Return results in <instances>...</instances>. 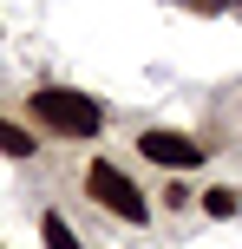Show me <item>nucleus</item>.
I'll use <instances>...</instances> for the list:
<instances>
[{"label":"nucleus","instance_id":"3","mask_svg":"<svg viewBox=\"0 0 242 249\" xmlns=\"http://www.w3.org/2000/svg\"><path fill=\"white\" fill-rule=\"evenodd\" d=\"M138 158L164 164V171H196V164L210 158V144H196V138H183V131H164V124H151V131H138Z\"/></svg>","mask_w":242,"mask_h":249},{"label":"nucleus","instance_id":"2","mask_svg":"<svg viewBox=\"0 0 242 249\" xmlns=\"http://www.w3.org/2000/svg\"><path fill=\"white\" fill-rule=\"evenodd\" d=\"M85 190H92V203H98V210H112V216H118V223H131V230L151 223V203H144V190L131 184V177L118 171L112 158H92V164H85Z\"/></svg>","mask_w":242,"mask_h":249},{"label":"nucleus","instance_id":"5","mask_svg":"<svg viewBox=\"0 0 242 249\" xmlns=\"http://www.w3.org/2000/svg\"><path fill=\"white\" fill-rule=\"evenodd\" d=\"M39 236H46V249H85V243L72 236V223H65L59 210H46V216H39Z\"/></svg>","mask_w":242,"mask_h":249},{"label":"nucleus","instance_id":"4","mask_svg":"<svg viewBox=\"0 0 242 249\" xmlns=\"http://www.w3.org/2000/svg\"><path fill=\"white\" fill-rule=\"evenodd\" d=\"M196 203H203V216H236V210H242V190L210 184V190H196Z\"/></svg>","mask_w":242,"mask_h":249},{"label":"nucleus","instance_id":"6","mask_svg":"<svg viewBox=\"0 0 242 249\" xmlns=\"http://www.w3.org/2000/svg\"><path fill=\"white\" fill-rule=\"evenodd\" d=\"M0 151H7V158H33V131H26V124H13V118H0Z\"/></svg>","mask_w":242,"mask_h":249},{"label":"nucleus","instance_id":"7","mask_svg":"<svg viewBox=\"0 0 242 249\" xmlns=\"http://www.w3.org/2000/svg\"><path fill=\"white\" fill-rule=\"evenodd\" d=\"M190 7H210V13H223V7H229V0H190Z\"/></svg>","mask_w":242,"mask_h":249},{"label":"nucleus","instance_id":"1","mask_svg":"<svg viewBox=\"0 0 242 249\" xmlns=\"http://www.w3.org/2000/svg\"><path fill=\"white\" fill-rule=\"evenodd\" d=\"M26 112L52 138H98L105 131V105L92 99V92H72V86H39L33 99H26Z\"/></svg>","mask_w":242,"mask_h":249}]
</instances>
